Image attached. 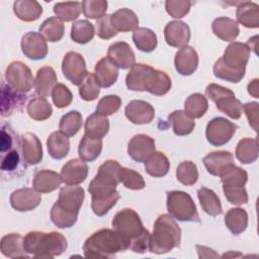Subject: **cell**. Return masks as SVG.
<instances>
[{"label": "cell", "instance_id": "cell-1", "mask_svg": "<svg viewBox=\"0 0 259 259\" xmlns=\"http://www.w3.org/2000/svg\"><path fill=\"white\" fill-rule=\"evenodd\" d=\"M125 85L132 91H147L162 96L171 88L170 77L146 64H135L125 76Z\"/></svg>", "mask_w": 259, "mask_h": 259}, {"label": "cell", "instance_id": "cell-2", "mask_svg": "<svg viewBox=\"0 0 259 259\" xmlns=\"http://www.w3.org/2000/svg\"><path fill=\"white\" fill-rule=\"evenodd\" d=\"M251 50L247 44L235 41L225 50L224 56L215 61L213 75L222 80L238 83L245 76Z\"/></svg>", "mask_w": 259, "mask_h": 259}, {"label": "cell", "instance_id": "cell-3", "mask_svg": "<svg viewBox=\"0 0 259 259\" xmlns=\"http://www.w3.org/2000/svg\"><path fill=\"white\" fill-rule=\"evenodd\" d=\"M85 197L81 186L67 185L61 188L58 200L51 209V221L60 229H68L75 225L79 210Z\"/></svg>", "mask_w": 259, "mask_h": 259}, {"label": "cell", "instance_id": "cell-4", "mask_svg": "<svg viewBox=\"0 0 259 259\" xmlns=\"http://www.w3.org/2000/svg\"><path fill=\"white\" fill-rule=\"evenodd\" d=\"M113 230L120 233L130 241V249L136 253L149 251L151 234L144 228L140 215L132 208L119 210L112 220Z\"/></svg>", "mask_w": 259, "mask_h": 259}, {"label": "cell", "instance_id": "cell-5", "mask_svg": "<svg viewBox=\"0 0 259 259\" xmlns=\"http://www.w3.org/2000/svg\"><path fill=\"white\" fill-rule=\"evenodd\" d=\"M130 249V241L115 230L101 229L88 237L83 245L87 258H112Z\"/></svg>", "mask_w": 259, "mask_h": 259}, {"label": "cell", "instance_id": "cell-6", "mask_svg": "<svg viewBox=\"0 0 259 259\" xmlns=\"http://www.w3.org/2000/svg\"><path fill=\"white\" fill-rule=\"evenodd\" d=\"M27 254L36 258H53L64 253L68 247L67 239L58 232H29L23 240Z\"/></svg>", "mask_w": 259, "mask_h": 259}, {"label": "cell", "instance_id": "cell-7", "mask_svg": "<svg viewBox=\"0 0 259 259\" xmlns=\"http://www.w3.org/2000/svg\"><path fill=\"white\" fill-rule=\"evenodd\" d=\"M181 229L170 214H161L154 224L150 236L149 251L155 254H165L179 247Z\"/></svg>", "mask_w": 259, "mask_h": 259}, {"label": "cell", "instance_id": "cell-8", "mask_svg": "<svg viewBox=\"0 0 259 259\" xmlns=\"http://www.w3.org/2000/svg\"><path fill=\"white\" fill-rule=\"evenodd\" d=\"M121 166L115 160H107L98 168L96 176L91 180L88 191L91 198L108 197L116 192V186L119 183L118 172Z\"/></svg>", "mask_w": 259, "mask_h": 259}, {"label": "cell", "instance_id": "cell-9", "mask_svg": "<svg viewBox=\"0 0 259 259\" xmlns=\"http://www.w3.org/2000/svg\"><path fill=\"white\" fill-rule=\"evenodd\" d=\"M167 210L173 219L180 222H200L195 203L187 192L181 190L168 191Z\"/></svg>", "mask_w": 259, "mask_h": 259}, {"label": "cell", "instance_id": "cell-10", "mask_svg": "<svg viewBox=\"0 0 259 259\" xmlns=\"http://www.w3.org/2000/svg\"><path fill=\"white\" fill-rule=\"evenodd\" d=\"M5 79L11 88L23 94L29 92L35 82L30 69L20 61H14L8 65Z\"/></svg>", "mask_w": 259, "mask_h": 259}, {"label": "cell", "instance_id": "cell-11", "mask_svg": "<svg viewBox=\"0 0 259 259\" xmlns=\"http://www.w3.org/2000/svg\"><path fill=\"white\" fill-rule=\"evenodd\" d=\"M238 126L225 117H214L206 125L205 137L207 142L214 146H224L231 141Z\"/></svg>", "mask_w": 259, "mask_h": 259}, {"label": "cell", "instance_id": "cell-12", "mask_svg": "<svg viewBox=\"0 0 259 259\" xmlns=\"http://www.w3.org/2000/svg\"><path fill=\"white\" fill-rule=\"evenodd\" d=\"M62 72L72 84L80 86L88 74L83 56L77 52L67 53L62 62Z\"/></svg>", "mask_w": 259, "mask_h": 259}, {"label": "cell", "instance_id": "cell-13", "mask_svg": "<svg viewBox=\"0 0 259 259\" xmlns=\"http://www.w3.org/2000/svg\"><path fill=\"white\" fill-rule=\"evenodd\" d=\"M155 153V141L148 135L139 134L134 136L127 145V154L136 162L148 160Z\"/></svg>", "mask_w": 259, "mask_h": 259}, {"label": "cell", "instance_id": "cell-14", "mask_svg": "<svg viewBox=\"0 0 259 259\" xmlns=\"http://www.w3.org/2000/svg\"><path fill=\"white\" fill-rule=\"evenodd\" d=\"M21 50L30 60H42L48 55V46L44 36L35 31L26 32L21 38Z\"/></svg>", "mask_w": 259, "mask_h": 259}, {"label": "cell", "instance_id": "cell-15", "mask_svg": "<svg viewBox=\"0 0 259 259\" xmlns=\"http://www.w3.org/2000/svg\"><path fill=\"white\" fill-rule=\"evenodd\" d=\"M41 196L34 188L24 187L14 190L10 195V204L17 211H29L39 205Z\"/></svg>", "mask_w": 259, "mask_h": 259}, {"label": "cell", "instance_id": "cell-16", "mask_svg": "<svg viewBox=\"0 0 259 259\" xmlns=\"http://www.w3.org/2000/svg\"><path fill=\"white\" fill-rule=\"evenodd\" d=\"M19 147L23 162L27 165H36L42 159V148L39 139L31 133H26L19 138Z\"/></svg>", "mask_w": 259, "mask_h": 259}, {"label": "cell", "instance_id": "cell-17", "mask_svg": "<svg viewBox=\"0 0 259 259\" xmlns=\"http://www.w3.org/2000/svg\"><path fill=\"white\" fill-rule=\"evenodd\" d=\"M166 42L173 48H183L187 46L190 39L189 26L179 20H173L166 24L164 28Z\"/></svg>", "mask_w": 259, "mask_h": 259}, {"label": "cell", "instance_id": "cell-18", "mask_svg": "<svg viewBox=\"0 0 259 259\" xmlns=\"http://www.w3.org/2000/svg\"><path fill=\"white\" fill-rule=\"evenodd\" d=\"M126 118L135 124L150 123L155 117L154 107L144 100H132L124 109Z\"/></svg>", "mask_w": 259, "mask_h": 259}, {"label": "cell", "instance_id": "cell-19", "mask_svg": "<svg viewBox=\"0 0 259 259\" xmlns=\"http://www.w3.org/2000/svg\"><path fill=\"white\" fill-rule=\"evenodd\" d=\"M107 57L118 67V69L126 70L135 65V53L128 44L117 41L109 46Z\"/></svg>", "mask_w": 259, "mask_h": 259}, {"label": "cell", "instance_id": "cell-20", "mask_svg": "<svg viewBox=\"0 0 259 259\" xmlns=\"http://www.w3.org/2000/svg\"><path fill=\"white\" fill-rule=\"evenodd\" d=\"M88 174V166L81 159H72L68 161L61 170L63 182L68 185H78L82 183Z\"/></svg>", "mask_w": 259, "mask_h": 259}, {"label": "cell", "instance_id": "cell-21", "mask_svg": "<svg viewBox=\"0 0 259 259\" xmlns=\"http://www.w3.org/2000/svg\"><path fill=\"white\" fill-rule=\"evenodd\" d=\"M175 69L182 76H189L193 74L198 66V56L196 51L185 46L181 48L175 55L174 59Z\"/></svg>", "mask_w": 259, "mask_h": 259}, {"label": "cell", "instance_id": "cell-22", "mask_svg": "<svg viewBox=\"0 0 259 259\" xmlns=\"http://www.w3.org/2000/svg\"><path fill=\"white\" fill-rule=\"evenodd\" d=\"M26 100V96L20 93L8 84L2 83L1 86V113L3 116L12 114L15 110H19Z\"/></svg>", "mask_w": 259, "mask_h": 259}, {"label": "cell", "instance_id": "cell-23", "mask_svg": "<svg viewBox=\"0 0 259 259\" xmlns=\"http://www.w3.org/2000/svg\"><path fill=\"white\" fill-rule=\"evenodd\" d=\"M94 76L100 87L108 88L117 80L118 67L108 57H104L97 62L94 69Z\"/></svg>", "mask_w": 259, "mask_h": 259}, {"label": "cell", "instance_id": "cell-24", "mask_svg": "<svg viewBox=\"0 0 259 259\" xmlns=\"http://www.w3.org/2000/svg\"><path fill=\"white\" fill-rule=\"evenodd\" d=\"M63 182L61 174L49 169L38 170L34 173L33 188L39 193H49L56 190Z\"/></svg>", "mask_w": 259, "mask_h": 259}, {"label": "cell", "instance_id": "cell-25", "mask_svg": "<svg viewBox=\"0 0 259 259\" xmlns=\"http://www.w3.org/2000/svg\"><path fill=\"white\" fill-rule=\"evenodd\" d=\"M110 23L116 32H127L138 28L139 18L133 10L121 8L110 14Z\"/></svg>", "mask_w": 259, "mask_h": 259}, {"label": "cell", "instance_id": "cell-26", "mask_svg": "<svg viewBox=\"0 0 259 259\" xmlns=\"http://www.w3.org/2000/svg\"><path fill=\"white\" fill-rule=\"evenodd\" d=\"M23 240L24 238L19 234L5 235L0 243L2 254L9 258H27L29 254L24 249Z\"/></svg>", "mask_w": 259, "mask_h": 259}, {"label": "cell", "instance_id": "cell-27", "mask_svg": "<svg viewBox=\"0 0 259 259\" xmlns=\"http://www.w3.org/2000/svg\"><path fill=\"white\" fill-rule=\"evenodd\" d=\"M202 162L209 174L219 176L228 165L233 164L234 157L228 151H215L207 154Z\"/></svg>", "mask_w": 259, "mask_h": 259}, {"label": "cell", "instance_id": "cell-28", "mask_svg": "<svg viewBox=\"0 0 259 259\" xmlns=\"http://www.w3.org/2000/svg\"><path fill=\"white\" fill-rule=\"evenodd\" d=\"M57 84V74L52 67L46 66L37 70L34 85L36 93L40 97L46 98L52 94V90Z\"/></svg>", "mask_w": 259, "mask_h": 259}, {"label": "cell", "instance_id": "cell-29", "mask_svg": "<svg viewBox=\"0 0 259 259\" xmlns=\"http://www.w3.org/2000/svg\"><path fill=\"white\" fill-rule=\"evenodd\" d=\"M211 28L213 33L225 41H233L239 35L240 29L238 22L229 17H218L212 21Z\"/></svg>", "mask_w": 259, "mask_h": 259}, {"label": "cell", "instance_id": "cell-30", "mask_svg": "<svg viewBox=\"0 0 259 259\" xmlns=\"http://www.w3.org/2000/svg\"><path fill=\"white\" fill-rule=\"evenodd\" d=\"M219 176L221 177L223 188L245 187L248 180L247 172L244 169L234 165V163L228 165Z\"/></svg>", "mask_w": 259, "mask_h": 259}, {"label": "cell", "instance_id": "cell-31", "mask_svg": "<svg viewBox=\"0 0 259 259\" xmlns=\"http://www.w3.org/2000/svg\"><path fill=\"white\" fill-rule=\"evenodd\" d=\"M239 23L248 28H257L259 26V7L254 2H241L236 11Z\"/></svg>", "mask_w": 259, "mask_h": 259}, {"label": "cell", "instance_id": "cell-32", "mask_svg": "<svg viewBox=\"0 0 259 259\" xmlns=\"http://www.w3.org/2000/svg\"><path fill=\"white\" fill-rule=\"evenodd\" d=\"M15 15L22 21H34L42 13L41 5L34 0H17L13 3Z\"/></svg>", "mask_w": 259, "mask_h": 259}, {"label": "cell", "instance_id": "cell-33", "mask_svg": "<svg viewBox=\"0 0 259 259\" xmlns=\"http://www.w3.org/2000/svg\"><path fill=\"white\" fill-rule=\"evenodd\" d=\"M47 147L50 156L53 159L61 160L65 158L70 150V141L63 133L54 132L47 140Z\"/></svg>", "mask_w": 259, "mask_h": 259}, {"label": "cell", "instance_id": "cell-34", "mask_svg": "<svg viewBox=\"0 0 259 259\" xmlns=\"http://www.w3.org/2000/svg\"><path fill=\"white\" fill-rule=\"evenodd\" d=\"M85 135L93 139H102L108 133L109 120L96 112L89 115L85 121Z\"/></svg>", "mask_w": 259, "mask_h": 259}, {"label": "cell", "instance_id": "cell-35", "mask_svg": "<svg viewBox=\"0 0 259 259\" xmlns=\"http://www.w3.org/2000/svg\"><path fill=\"white\" fill-rule=\"evenodd\" d=\"M197 196L200 202V206L205 213L211 217H217L222 213L223 208L220 198L213 190L207 187H201L197 191Z\"/></svg>", "mask_w": 259, "mask_h": 259}, {"label": "cell", "instance_id": "cell-36", "mask_svg": "<svg viewBox=\"0 0 259 259\" xmlns=\"http://www.w3.org/2000/svg\"><path fill=\"white\" fill-rule=\"evenodd\" d=\"M168 120L172 130L177 136H186L192 133L195 126V121L184 110H175L169 114Z\"/></svg>", "mask_w": 259, "mask_h": 259}, {"label": "cell", "instance_id": "cell-37", "mask_svg": "<svg viewBox=\"0 0 259 259\" xmlns=\"http://www.w3.org/2000/svg\"><path fill=\"white\" fill-rule=\"evenodd\" d=\"M225 225L233 235H240L248 226V213L240 207L231 208L225 215Z\"/></svg>", "mask_w": 259, "mask_h": 259}, {"label": "cell", "instance_id": "cell-38", "mask_svg": "<svg viewBox=\"0 0 259 259\" xmlns=\"http://www.w3.org/2000/svg\"><path fill=\"white\" fill-rule=\"evenodd\" d=\"M101 150L102 139H93L84 135L79 144L78 154L81 160L85 162H92L99 157Z\"/></svg>", "mask_w": 259, "mask_h": 259}, {"label": "cell", "instance_id": "cell-39", "mask_svg": "<svg viewBox=\"0 0 259 259\" xmlns=\"http://www.w3.org/2000/svg\"><path fill=\"white\" fill-rule=\"evenodd\" d=\"M236 158L242 164L254 163L258 158L257 139H242L236 148Z\"/></svg>", "mask_w": 259, "mask_h": 259}, {"label": "cell", "instance_id": "cell-40", "mask_svg": "<svg viewBox=\"0 0 259 259\" xmlns=\"http://www.w3.org/2000/svg\"><path fill=\"white\" fill-rule=\"evenodd\" d=\"M65 32V27L63 21L57 16L49 17L39 26V33L44 38L51 42L59 41L63 38Z\"/></svg>", "mask_w": 259, "mask_h": 259}, {"label": "cell", "instance_id": "cell-41", "mask_svg": "<svg viewBox=\"0 0 259 259\" xmlns=\"http://www.w3.org/2000/svg\"><path fill=\"white\" fill-rule=\"evenodd\" d=\"M132 38L136 47L142 52L151 53L157 48V35L150 28L138 27L134 30Z\"/></svg>", "mask_w": 259, "mask_h": 259}, {"label": "cell", "instance_id": "cell-42", "mask_svg": "<svg viewBox=\"0 0 259 259\" xmlns=\"http://www.w3.org/2000/svg\"><path fill=\"white\" fill-rule=\"evenodd\" d=\"M170 169V162L162 152H155L145 161L146 172L153 177H163Z\"/></svg>", "mask_w": 259, "mask_h": 259}, {"label": "cell", "instance_id": "cell-43", "mask_svg": "<svg viewBox=\"0 0 259 259\" xmlns=\"http://www.w3.org/2000/svg\"><path fill=\"white\" fill-rule=\"evenodd\" d=\"M185 112L191 118H200L208 109V102L204 95L193 93L187 97L184 103Z\"/></svg>", "mask_w": 259, "mask_h": 259}, {"label": "cell", "instance_id": "cell-44", "mask_svg": "<svg viewBox=\"0 0 259 259\" xmlns=\"http://www.w3.org/2000/svg\"><path fill=\"white\" fill-rule=\"evenodd\" d=\"M26 110L28 115L32 119L38 120V121L48 119L53 113V108L50 102L45 97H40V96L32 98L28 102Z\"/></svg>", "mask_w": 259, "mask_h": 259}, {"label": "cell", "instance_id": "cell-45", "mask_svg": "<svg viewBox=\"0 0 259 259\" xmlns=\"http://www.w3.org/2000/svg\"><path fill=\"white\" fill-rule=\"evenodd\" d=\"M94 26L86 19L78 20L72 24L71 38L80 45H84L92 40L94 36Z\"/></svg>", "mask_w": 259, "mask_h": 259}, {"label": "cell", "instance_id": "cell-46", "mask_svg": "<svg viewBox=\"0 0 259 259\" xmlns=\"http://www.w3.org/2000/svg\"><path fill=\"white\" fill-rule=\"evenodd\" d=\"M217 109L224 112L233 119L241 117L243 112V104L235 97V94L224 96L214 101Z\"/></svg>", "mask_w": 259, "mask_h": 259}, {"label": "cell", "instance_id": "cell-47", "mask_svg": "<svg viewBox=\"0 0 259 259\" xmlns=\"http://www.w3.org/2000/svg\"><path fill=\"white\" fill-rule=\"evenodd\" d=\"M82 10V3L74 2H60L54 5V13L62 21H73L80 15Z\"/></svg>", "mask_w": 259, "mask_h": 259}, {"label": "cell", "instance_id": "cell-48", "mask_svg": "<svg viewBox=\"0 0 259 259\" xmlns=\"http://www.w3.org/2000/svg\"><path fill=\"white\" fill-rule=\"evenodd\" d=\"M82 122L83 120L81 113L76 110H72L62 116L59 123V130L65 136L73 137L81 128Z\"/></svg>", "mask_w": 259, "mask_h": 259}, {"label": "cell", "instance_id": "cell-49", "mask_svg": "<svg viewBox=\"0 0 259 259\" xmlns=\"http://www.w3.org/2000/svg\"><path fill=\"white\" fill-rule=\"evenodd\" d=\"M118 178L119 182H121L124 187L132 190H141L146 186L143 176L130 168L121 167L118 172Z\"/></svg>", "mask_w": 259, "mask_h": 259}, {"label": "cell", "instance_id": "cell-50", "mask_svg": "<svg viewBox=\"0 0 259 259\" xmlns=\"http://www.w3.org/2000/svg\"><path fill=\"white\" fill-rule=\"evenodd\" d=\"M176 177L183 185H193L198 179L196 165L191 161L181 162L176 169Z\"/></svg>", "mask_w": 259, "mask_h": 259}, {"label": "cell", "instance_id": "cell-51", "mask_svg": "<svg viewBox=\"0 0 259 259\" xmlns=\"http://www.w3.org/2000/svg\"><path fill=\"white\" fill-rule=\"evenodd\" d=\"M100 93V85L98 84L94 74L88 73L79 87V95L83 100L93 101Z\"/></svg>", "mask_w": 259, "mask_h": 259}, {"label": "cell", "instance_id": "cell-52", "mask_svg": "<svg viewBox=\"0 0 259 259\" xmlns=\"http://www.w3.org/2000/svg\"><path fill=\"white\" fill-rule=\"evenodd\" d=\"M107 2L103 0H85L82 2V11L87 18L99 19L105 15Z\"/></svg>", "mask_w": 259, "mask_h": 259}, {"label": "cell", "instance_id": "cell-53", "mask_svg": "<svg viewBox=\"0 0 259 259\" xmlns=\"http://www.w3.org/2000/svg\"><path fill=\"white\" fill-rule=\"evenodd\" d=\"M120 105H121V99L119 96L106 95V96L102 97L99 100V102L97 103L95 112L100 115H103V116L111 115L119 109Z\"/></svg>", "mask_w": 259, "mask_h": 259}, {"label": "cell", "instance_id": "cell-54", "mask_svg": "<svg viewBox=\"0 0 259 259\" xmlns=\"http://www.w3.org/2000/svg\"><path fill=\"white\" fill-rule=\"evenodd\" d=\"M51 95H52L54 104L58 108L67 107L68 105H70V103L72 102V99H73V95H72L71 91L69 90V88L62 83H58L54 87Z\"/></svg>", "mask_w": 259, "mask_h": 259}, {"label": "cell", "instance_id": "cell-55", "mask_svg": "<svg viewBox=\"0 0 259 259\" xmlns=\"http://www.w3.org/2000/svg\"><path fill=\"white\" fill-rule=\"evenodd\" d=\"M191 2L186 0H168L165 2L167 13L174 18H182L190 10Z\"/></svg>", "mask_w": 259, "mask_h": 259}, {"label": "cell", "instance_id": "cell-56", "mask_svg": "<svg viewBox=\"0 0 259 259\" xmlns=\"http://www.w3.org/2000/svg\"><path fill=\"white\" fill-rule=\"evenodd\" d=\"M96 33L102 39L112 38L117 34L110 23V15L105 14L96 21Z\"/></svg>", "mask_w": 259, "mask_h": 259}, {"label": "cell", "instance_id": "cell-57", "mask_svg": "<svg viewBox=\"0 0 259 259\" xmlns=\"http://www.w3.org/2000/svg\"><path fill=\"white\" fill-rule=\"evenodd\" d=\"M228 201L235 205H241L248 202V193L245 187L238 188H223Z\"/></svg>", "mask_w": 259, "mask_h": 259}, {"label": "cell", "instance_id": "cell-58", "mask_svg": "<svg viewBox=\"0 0 259 259\" xmlns=\"http://www.w3.org/2000/svg\"><path fill=\"white\" fill-rule=\"evenodd\" d=\"M16 136L12 128L9 125L3 124L1 128V138H0V151L2 154L12 150Z\"/></svg>", "mask_w": 259, "mask_h": 259}, {"label": "cell", "instance_id": "cell-59", "mask_svg": "<svg viewBox=\"0 0 259 259\" xmlns=\"http://www.w3.org/2000/svg\"><path fill=\"white\" fill-rule=\"evenodd\" d=\"M20 158H19V153L17 150L13 149L9 151L1 161V171L3 173L5 172H13L19 165Z\"/></svg>", "mask_w": 259, "mask_h": 259}, {"label": "cell", "instance_id": "cell-60", "mask_svg": "<svg viewBox=\"0 0 259 259\" xmlns=\"http://www.w3.org/2000/svg\"><path fill=\"white\" fill-rule=\"evenodd\" d=\"M232 94H235V93L231 89L214 83L208 84L205 88V95L208 97V99H210L213 102L224 96L232 95Z\"/></svg>", "mask_w": 259, "mask_h": 259}, {"label": "cell", "instance_id": "cell-61", "mask_svg": "<svg viewBox=\"0 0 259 259\" xmlns=\"http://www.w3.org/2000/svg\"><path fill=\"white\" fill-rule=\"evenodd\" d=\"M258 105L259 104L255 101L248 102L243 105V109L246 113L249 124L255 132L258 131Z\"/></svg>", "mask_w": 259, "mask_h": 259}, {"label": "cell", "instance_id": "cell-62", "mask_svg": "<svg viewBox=\"0 0 259 259\" xmlns=\"http://www.w3.org/2000/svg\"><path fill=\"white\" fill-rule=\"evenodd\" d=\"M196 251L198 253L199 258H218L219 255L210 248L205 247V246H200L196 245Z\"/></svg>", "mask_w": 259, "mask_h": 259}, {"label": "cell", "instance_id": "cell-63", "mask_svg": "<svg viewBox=\"0 0 259 259\" xmlns=\"http://www.w3.org/2000/svg\"><path fill=\"white\" fill-rule=\"evenodd\" d=\"M259 80L258 79H254L252 80L249 84H248V92L250 95H252L255 98H259V85H258Z\"/></svg>", "mask_w": 259, "mask_h": 259}]
</instances>
